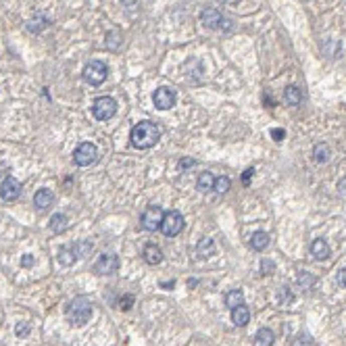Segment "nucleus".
Wrapping results in <instances>:
<instances>
[{"label": "nucleus", "mask_w": 346, "mask_h": 346, "mask_svg": "<svg viewBox=\"0 0 346 346\" xmlns=\"http://www.w3.org/2000/svg\"><path fill=\"white\" fill-rule=\"evenodd\" d=\"M159 138H161V132L159 128L155 126L152 121H140V123H136V126L132 128V134H130V140L136 148H152L157 142H159Z\"/></svg>", "instance_id": "1"}, {"label": "nucleus", "mask_w": 346, "mask_h": 346, "mask_svg": "<svg viewBox=\"0 0 346 346\" xmlns=\"http://www.w3.org/2000/svg\"><path fill=\"white\" fill-rule=\"evenodd\" d=\"M65 317H67V321L71 325H75V327L86 325L90 321V317H92V302L88 298H84V296L73 298L71 302L67 304Z\"/></svg>", "instance_id": "2"}, {"label": "nucleus", "mask_w": 346, "mask_h": 346, "mask_svg": "<svg viewBox=\"0 0 346 346\" xmlns=\"http://www.w3.org/2000/svg\"><path fill=\"white\" fill-rule=\"evenodd\" d=\"M73 161H75V165H79V167H90V165H94L98 161V148H96L92 142H81L73 152Z\"/></svg>", "instance_id": "3"}, {"label": "nucleus", "mask_w": 346, "mask_h": 346, "mask_svg": "<svg viewBox=\"0 0 346 346\" xmlns=\"http://www.w3.org/2000/svg\"><path fill=\"white\" fill-rule=\"evenodd\" d=\"M92 113L98 121H106L110 117H115L117 113V102L110 98V96H100V98H96L94 104H92Z\"/></svg>", "instance_id": "4"}, {"label": "nucleus", "mask_w": 346, "mask_h": 346, "mask_svg": "<svg viewBox=\"0 0 346 346\" xmlns=\"http://www.w3.org/2000/svg\"><path fill=\"white\" fill-rule=\"evenodd\" d=\"M163 215L165 213H163V209L159 204H148L144 209V213H142V217H140V223H142V227L146 232H157V229H161Z\"/></svg>", "instance_id": "5"}, {"label": "nucleus", "mask_w": 346, "mask_h": 346, "mask_svg": "<svg viewBox=\"0 0 346 346\" xmlns=\"http://www.w3.org/2000/svg\"><path fill=\"white\" fill-rule=\"evenodd\" d=\"M106 73H108V69H106V65L102 61H90L84 67V79L90 86H100L106 79Z\"/></svg>", "instance_id": "6"}, {"label": "nucleus", "mask_w": 346, "mask_h": 346, "mask_svg": "<svg viewBox=\"0 0 346 346\" xmlns=\"http://www.w3.org/2000/svg\"><path fill=\"white\" fill-rule=\"evenodd\" d=\"M184 229V217L182 213L177 211H167L163 215V221H161V232L165 234V236H177L179 232Z\"/></svg>", "instance_id": "7"}, {"label": "nucleus", "mask_w": 346, "mask_h": 346, "mask_svg": "<svg viewBox=\"0 0 346 346\" xmlns=\"http://www.w3.org/2000/svg\"><path fill=\"white\" fill-rule=\"evenodd\" d=\"M94 273L96 275H115L119 271V259L117 255H100L98 261L94 263Z\"/></svg>", "instance_id": "8"}, {"label": "nucleus", "mask_w": 346, "mask_h": 346, "mask_svg": "<svg viewBox=\"0 0 346 346\" xmlns=\"http://www.w3.org/2000/svg\"><path fill=\"white\" fill-rule=\"evenodd\" d=\"M152 102L159 110H169L175 106V92L171 88H157L152 94Z\"/></svg>", "instance_id": "9"}, {"label": "nucleus", "mask_w": 346, "mask_h": 346, "mask_svg": "<svg viewBox=\"0 0 346 346\" xmlns=\"http://www.w3.org/2000/svg\"><path fill=\"white\" fill-rule=\"evenodd\" d=\"M19 196H21V184L17 182L15 177L7 175L3 186H0V198L7 200V202H13V200H17Z\"/></svg>", "instance_id": "10"}, {"label": "nucleus", "mask_w": 346, "mask_h": 346, "mask_svg": "<svg viewBox=\"0 0 346 346\" xmlns=\"http://www.w3.org/2000/svg\"><path fill=\"white\" fill-rule=\"evenodd\" d=\"M200 21L206 30H221V21H223V15L213 9V7H206L202 13H200Z\"/></svg>", "instance_id": "11"}, {"label": "nucleus", "mask_w": 346, "mask_h": 346, "mask_svg": "<svg viewBox=\"0 0 346 346\" xmlns=\"http://www.w3.org/2000/svg\"><path fill=\"white\" fill-rule=\"evenodd\" d=\"M54 202V194L48 190V188H40L36 192V196H34V204H36V209L38 211H48L50 206Z\"/></svg>", "instance_id": "12"}, {"label": "nucleus", "mask_w": 346, "mask_h": 346, "mask_svg": "<svg viewBox=\"0 0 346 346\" xmlns=\"http://www.w3.org/2000/svg\"><path fill=\"white\" fill-rule=\"evenodd\" d=\"M311 255H313L317 261H325V259H329V255H331L329 244H327L323 238L313 240V244H311Z\"/></svg>", "instance_id": "13"}, {"label": "nucleus", "mask_w": 346, "mask_h": 346, "mask_svg": "<svg viewBox=\"0 0 346 346\" xmlns=\"http://www.w3.org/2000/svg\"><path fill=\"white\" fill-rule=\"evenodd\" d=\"M142 257H144V261L148 263V265H159V263L163 261V251L157 244H146L144 251H142Z\"/></svg>", "instance_id": "14"}, {"label": "nucleus", "mask_w": 346, "mask_h": 346, "mask_svg": "<svg viewBox=\"0 0 346 346\" xmlns=\"http://www.w3.org/2000/svg\"><path fill=\"white\" fill-rule=\"evenodd\" d=\"M48 17L46 15H42V13H38V15H34L30 21L25 23V27H27V32H32V34H40V32H44L46 27H48Z\"/></svg>", "instance_id": "15"}, {"label": "nucleus", "mask_w": 346, "mask_h": 346, "mask_svg": "<svg viewBox=\"0 0 346 346\" xmlns=\"http://www.w3.org/2000/svg\"><path fill=\"white\" fill-rule=\"evenodd\" d=\"M232 321H234V325H238V327L246 325L248 321H251V311H248V307L240 304V307L232 309Z\"/></svg>", "instance_id": "16"}, {"label": "nucleus", "mask_w": 346, "mask_h": 346, "mask_svg": "<svg viewBox=\"0 0 346 346\" xmlns=\"http://www.w3.org/2000/svg\"><path fill=\"white\" fill-rule=\"evenodd\" d=\"M284 102L288 106H298L302 102V92L296 88V86H288L284 90Z\"/></svg>", "instance_id": "17"}, {"label": "nucleus", "mask_w": 346, "mask_h": 346, "mask_svg": "<svg viewBox=\"0 0 346 346\" xmlns=\"http://www.w3.org/2000/svg\"><path fill=\"white\" fill-rule=\"evenodd\" d=\"M329 157H331V150H329L327 144H323V142L315 144V148H313V161H315V163L323 165V163L329 161Z\"/></svg>", "instance_id": "18"}, {"label": "nucleus", "mask_w": 346, "mask_h": 346, "mask_svg": "<svg viewBox=\"0 0 346 346\" xmlns=\"http://www.w3.org/2000/svg\"><path fill=\"white\" fill-rule=\"evenodd\" d=\"M196 255H198L200 259L213 257V255H215V242H213L211 238H202V240L198 242V246H196Z\"/></svg>", "instance_id": "19"}, {"label": "nucleus", "mask_w": 346, "mask_h": 346, "mask_svg": "<svg viewBox=\"0 0 346 346\" xmlns=\"http://www.w3.org/2000/svg\"><path fill=\"white\" fill-rule=\"evenodd\" d=\"M223 300H225V307L236 309L240 304H244V292L242 290H229V292L223 296Z\"/></svg>", "instance_id": "20"}, {"label": "nucleus", "mask_w": 346, "mask_h": 346, "mask_svg": "<svg viewBox=\"0 0 346 346\" xmlns=\"http://www.w3.org/2000/svg\"><path fill=\"white\" fill-rule=\"evenodd\" d=\"M196 188H198L200 192H209V190H213V188H215V175H213L211 171H202V173L198 175Z\"/></svg>", "instance_id": "21"}, {"label": "nucleus", "mask_w": 346, "mask_h": 346, "mask_svg": "<svg viewBox=\"0 0 346 346\" xmlns=\"http://www.w3.org/2000/svg\"><path fill=\"white\" fill-rule=\"evenodd\" d=\"M269 246V234L265 232H257L253 234V238H251V248H255V251H265V248Z\"/></svg>", "instance_id": "22"}, {"label": "nucleus", "mask_w": 346, "mask_h": 346, "mask_svg": "<svg viewBox=\"0 0 346 346\" xmlns=\"http://www.w3.org/2000/svg\"><path fill=\"white\" fill-rule=\"evenodd\" d=\"M273 331L267 329V327H263L259 329L257 334H255V346H273Z\"/></svg>", "instance_id": "23"}, {"label": "nucleus", "mask_w": 346, "mask_h": 346, "mask_svg": "<svg viewBox=\"0 0 346 346\" xmlns=\"http://www.w3.org/2000/svg\"><path fill=\"white\" fill-rule=\"evenodd\" d=\"M67 227H69V221H67V217H65L63 213L52 215V219H50V229H52L54 234H63Z\"/></svg>", "instance_id": "24"}, {"label": "nucleus", "mask_w": 346, "mask_h": 346, "mask_svg": "<svg viewBox=\"0 0 346 346\" xmlns=\"http://www.w3.org/2000/svg\"><path fill=\"white\" fill-rule=\"evenodd\" d=\"M92 242H88V240H79V242H75L73 246H71V251H73V255L77 257V259H84V257H88L90 253H92Z\"/></svg>", "instance_id": "25"}, {"label": "nucleus", "mask_w": 346, "mask_h": 346, "mask_svg": "<svg viewBox=\"0 0 346 346\" xmlns=\"http://www.w3.org/2000/svg\"><path fill=\"white\" fill-rule=\"evenodd\" d=\"M232 188V179L227 175H221V177H215V192H219V194H225V192Z\"/></svg>", "instance_id": "26"}, {"label": "nucleus", "mask_w": 346, "mask_h": 346, "mask_svg": "<svg viewBox=\"0 0 346 346\" xmlns=\"http://www.w3.org/2000/svg\"><path fill=\"white\" fill-rule=\"evenodd\" d=\"M323 52L327 54L329 59H336V57H338V52H340V44L336 42V40H325V44H323Z\"/></svg>", "instance_id": "27"}, {"label": "nucleus", "mask_w": 346, "mask_h": 346, "mask_svg": "<svg viewBox=\"0 0 346 346\" xmlns=\"http://www.w3.org/2000/svg\"><path fill=\"white\" fill-rule=\"evenodd\" d=\"M278 300H280V304H282V307H288V304L294 300V294L290 292V288L282 286V288L278 290Z\"/></svg>", "instance_id": "28"}, {"label": "nucleus", "mask_w": 346, "mask_h": 346, "mask_svg": "<svg viewBox=\"0 0 346 346\" xmlns=\"http://www.w3.org/2000/svg\"><path fill=\"white\" fill-rule=\"evenodd\" d=\"M59 261L63 263V265H73V263L77 261V257H75L73 251H71V246H69V248H63V251L59 253Z\"/></svg>", "instance_id": "29"}, {"label": "nucleus", "mask_w": 346, "mask_h": 346, "mask_svg": "<svg viewBox=\"0 0 346 346\" xmlns=\"http://www.w3.org/2000/svg\"><path fill=\"white\" fill-rule=\"evenodd\" d=\"M119 38H121V36H119L117 30L108 32V34H106V46H108L110 50H117V48H119Z\"/></svg>", "instance_id": "30"}, {"label": "nucleus", "mask_w": 346, "mask_h": 346, "mask_svg": "<svg viewBox=\"0 0 346 346\" xmlns=\"http://www.w3.org/2000/svg\"><path fill=\"white\" fill-rule=\"evenodd\" d=\"M298 284H300L304 290H311V288L315 286V278H313L311 273H304V271H302V273L298 275Z\"/></svg>", "instance_id": "31"}, {"label": "nucleus", "mask_w": 346, "mask_h": 346, "mask_svg": "<svg viewBox=\"0 0 346 346\" xmlns=\"http://www.w3.org/2000/svg\"><path fill=\"white\" fill-rule=\"evenodd\" d=\"M273 269H275V263H273V261H269V259H263V261H261V273H263V275L273 273Z\"/></svg>", "instance_id": "32"}, {"label": "nucleus", "mask_w": 346, "mask_h": 346, "mask_svg": "<svg viewBox=\"0 0 346 346\" xmlns=\"http://www.w3.org/2000/svg\"><path fill=\"white\" fill-rule=\"evenodd\" d=\"M15 334L21 338V336H27V334H30V323H27V321H19L17 325H15Z\"/></svg>", "instance_id": "33"}, {"label": "nucleus", "mask_w": 346, "mask_h": 346, "mask_svg": "<svg viewBox=\"0 0 346 346\" xmlns=\"http://www.w3.org/2000/svg\"><path fill=\"white\" fill-rule=\"evenodd\" d=\"M290 346H311V338L304 336V334H300V336H296V338L292 340V344H290Z\"/></svg>", "instance_id": "34"}, {"label": "nucleus", "mask_w": 346, "mask_h": 346, "mask_svg": "<svg viewBox=\"0 0 346 346\" xmlns=\"http://www.w3.org/2000/svg\"><path fill=\"white\" fill-rule=\"evenodd\" d=\"M132 304H134V296H132V294H126V296L119 300V309H121V311H128Z\"/></svg>", "instance_id": "35"}, {"label": "nucleus", "mask_w": 346, "mask_h": 346, "mask_svg": "<svg viewBox=\"0 0 346 346\" xmlns=\"http://www.w3.org/2000/svg\"><path fill=\"white\" fill-rule=\"evenodd\" d=\"M234 30V21L229 17H223V21H221V32H232Z\"/></svg>", "instance_id": "36"}, {"label": "nucleus", "mask_w": 346, "mask_h": 346, "mask_svg": "<svg viewBox=\"0 0 346 346\" xmlns=\"http://www.w3.org/2000/svg\"><path fill=\"white\" fill-rule=\"evenodd\" d=\"M336 282H338L342 288H346V267L338 271V275H336Z\"/></svg>", "instance_id": "37"}, {"label": "nucleus", "mask_w": 346, "mask_h": 346, "mask_svg": "<svg viewBox=\"0 0 346 346\" xmlns=\"http://www.w3.org/2000/svg\"><path fill=\"white\" fill-rule=\"evenodd\" d=\"M21 265H23V267H32V265H34V257H32V255H23Z\"/></svg>", "instance_id": "38"}, {"label": "nucleus", "mask_w": 346, "mask_h": 346, "mask_svg": "<svg viewBox=\"0 0 346 346\" xmlns=\"http://www.w3.org/2000/svg\"><path fill=\"white\" fill-rule=\"evenodd\" d=\"M338 192H340V194L342 196H346V175L340 179V182H338Z\"/></svg>", "instance_id": "39"}, {"label": "nucleus", "mask_w": 346, "mask_h": 346, "mask_svg": "<svg viewBox=\"0 0 346 346\" xmlns=\"http://www.w3.org/2000/svg\"><path fill=\"white\" fill-rule=\"evenodd\" d=\"M271 136H273V138H275V140H278V142H280V140H284V136H286V132H284V130H271Z\"/></svg>", "instance_id": "40"}, {"label": "nucleus", "mask_w": 346, "mask_h": 346, "mask_svg": "<svg viewBox=\"0 0 346 346\" xmlns=\"http://www.w3.org/2000/svg\"><path fill=\"white\" fill-rule=\"evenodd\" d=\"M194 165H196V161H192V159H184L182 163H179V167H182V169H188V167H194Z\"/></svg>", "instance_id": "41"}, {"label": "nucleus", "mask_w": 346, "mask_h": 346, "mask_svg": "<svg viewBox=\"0 0 346 346\" xmlns=\"http://www.w3.org/2000/svg\"><path fill=\"white\" fill-rule=\"evenodd\" d=\"M251 175H253V169H246V171H244V175H242V182H244V184H248V179H251Z\"/></svg>", "instance_id": "42"}, {"label": "nucleus", "mask_w": 346, "mask_h": 346, "mask_svg": "<svg viewBox=\"0 0 346 346\" xmlns=\"http://www.w3.org/2000/svg\"><path fill=\"white\" fill-rule=\"evenodd\" d=\"M221 3H223V5H229V7H232V5H238L240 0H221Z\"/></svg>", "instance_id": "43"}, {"label": "nucleus", "mask_w": 346, "mask_h": 346, "mask_svg": "<svg viewBox=\"0 0 346 346\" xmlns=\"http://www.w3.org/2000/svg\"><path fill=\"white\" fill-rule=\"evenodd\" d=\"M173 284H175V282H165L163 288H173Z\"/></svg>", "instance_id": "44"}, {"label": "nucleus", "mask_w": 346, "mask_h": 346, "mask_svg": "<svg viewBox=\"0 0 346 346\" xmlns=\"http://www.w3.org/2000/svg\"><path fill=\"white\" fill-rule=\"evenodd\" d=\"M0 323H3V315H0Z\"/></svg>", "instance_id": "45"}]
</instances>
